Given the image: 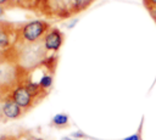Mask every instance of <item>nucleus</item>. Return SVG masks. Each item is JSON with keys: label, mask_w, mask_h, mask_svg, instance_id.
Here are the masks:
<instances>
[{"label": "nucleus", "mask_w": 156, "mask_h": 140, "mask_svg": "<svg viewBox=\"0 0 156 140\" xmlns=\"http://www.w3.org/2000/svg\"><path fill=\"white\" fill-rule=\"evenodd\" d=\"M49 30H50V26L46 21L33 19L22 24L18 28L17 37L24 43L34 44V43H38L41 38H44Z\"/></svg>", "instance_id": "obj_1"}, {"label": "nucleus", "mask_w": 156, "mask_h": 140, "mask_svg": "<svg viewBox=\"0 0 156 140\" xmlns=\"http://www.w3.org/2000/svg\"><path fill=\"white\" fill-rule=\"evenodd\" d=\"M10 96L23 111L29 110L37 101L35 97L30 94V91L27 89V86L23 83L17 84L10 93Z\"/></svg>", "instance_id": "obj_2"}, {"label": "nucleus", "mask_w": 156, "mask_h": 140, "mask_svg": "<svg viewBox=\"0 0 156 140\" xmlns=\"http://www.w3.org/2000/svg\"><path fill=\"white\" fill-rule=\"evenodd\" d=\"M63 33L58 28H50V30L43 38V44L46 51L56 52L63 44Z\"/></svg>", "instance_id": "obj_3"}, {"label": "nucleus", "mask_w": 156, "mask_h": 140, "mask_svg": "<svg viewBox=\"0 0 156 140\" xmlns=\"http://www.w3.org/2000/svg\"><path fill=\"white\" fill-rule=\"evenodd\" d=\"M23 112L24 111L11 99L10 95L7 97H5V100L2 101L1 113L4 114L5 118H7V119H17L23 114Z\"/></svg>", "instance_id": "obj_4"}, {"label": "nucleus", "mask_w": 156, "mask_h": 140, "mask_svg": "<svg viewBox=\"0 0 156 140\" xmlns=\"http://www.w3.org/2000/svg\"><path fill=\"white\" fill-rule=\"evenodd\" d=\"M38 83H39L40 88H41L45 93H48V90H50V89H51L52 83H54V73H51V72L46 71L45 73H43V74H41V77L39 78Z\"/></svg>", "instance_id": "obj_5"}, {"label": "nucleus", "mask_w": 156, "mask_h": 140, "mask_svg": "<svg viewBox=\"0 0 156 140\" xmlns=\"http://www.w3.org/2000/svg\"><path fill=\"white\" fill-rule=\"evenodd\" d=\"M50 124L55 128H66L69 124V117L66 113H56L52 117Z\"/></svg>", "instance_id": "obj_6"}, {"label": "nucleus", "mask_w": 156, "mask_h": 140, "mask_svg": "<svg viewBox=\"0 0 156 140\" xmlns=\"http://www.w3.org/2000/svg\"><path fill=\"white\" fill-rule=\"evenodd\" d=\"M10 46H11V33L4 27H0V51L7 50Z\"/></svg>", "instance_id": "obj_7"}, {"label": "nucleus", "mask_w": 156, "mask_h": 140, "mask_svg": "<svg viewBox=\"0 0 156 140\" xmlns=\"http://www.w3.org/2000/svg\"><path fill=\"white\" fill-rule=\"evenodd\" d=\"M94 0H71V12L72 13H77V12H80L83 10H85L88 6L91 5Z\"/></svg>", "instance_id": "obj_8"}, {"label": "nucleus", "mask_w": 156, "mask_h": 140, "mask_svg": "<svg viewBox=\"0 0 156 140\" xmlns=\"http://www.w3.org/2000/svg\"><path fill=\"white\" fill-rule=\"evenodd\" d=\"M145 7L150 11L151 15H155L156 13V0H143Z\"/></svg>", "instance_id": "obj_9"}, {"label": "nucleus", "mask_w": 156, "mask_h": 140, "mask_svg": "<svg viewBox=\"0 0 156 140\" xmlns=\"http://www.w3.org/2000/svg\"><path fill=\"white\" fill-rule=\"evenodd\" d=\"M123 140H141V125H140V129L136 133H134V134L124 138Z\"/></svg>", "instance_id": "obj_10"}, {"label": "nucleus", "mask_w": 156, "mask_h": 140, "mask_svg": "<svg viewBox=\"0 0 156 140\" xmlns=\"http://www.w3.org/2000/svg\"><path fill=\"white\" fill-rule=\"evenodd\" d=\"M72 136L73 138H85L87 135L84 133H82V131H74V133H72Z\"/></svg>", "instance_id": "obj_11"}, {"label": "nucleus", "mask_w": 156, "mask_h": 140, "mask_svg": "<svg viewBox=\"0 0 156 140\" xmlns=\"http://www.w3.org/2000/svg\"><path fill=\"white\" fill-rule=\"evenodd\" d=\"M13 0H0V6H7L12 2Z\"/></svg>", "instance_id": "obj_12"}, {"label": "nucleus", "mask_w": 156, "mask_h": 140, "mask_svg": "<svg viewBox=\"0 0 156 140\" xmlns=\"http://www.w3.org/2000/svg\"><path fill=\"white\" fill-rule=\"evenodd\" d=\"M61 140H73V139H72L71 136H63V138H62Z\"/></svg>", "instance_id": "obj_13"}, {"label": "nucleus", "mask_w": 156, "mask_h": 140, "mask_svg": "<svg viewBox=\"0 0 156 140\" xmlns=\"http://www.w3.org/2000/svg\"><path fill=\"white\" fill-rule=\"evenodd\" d=\"M152 17H154V19L156 21V13H155V15H152Z\"/></svg>", "instance_id": "obj_14"}]
</instances>
